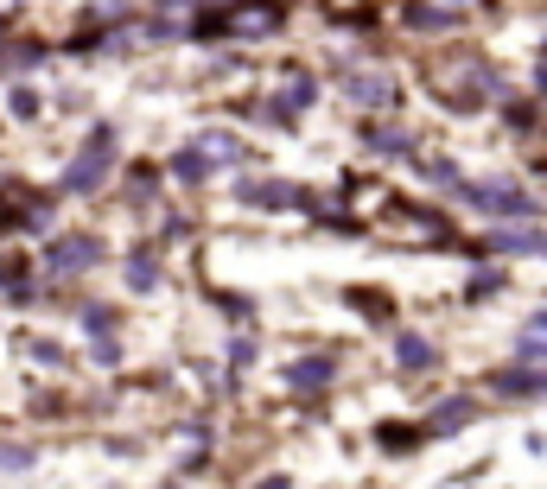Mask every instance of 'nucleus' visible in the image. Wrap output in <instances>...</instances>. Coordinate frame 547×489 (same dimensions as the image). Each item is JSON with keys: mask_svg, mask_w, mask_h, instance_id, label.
<instances>
[{"mask_svg": "<svg viewBox=\"0 0 547 489\" xmlns=\"http://www.w3.org/2000/svg\"><path fill=\"white\" fill-rule=\"evenodd\" d=\"M109 153H115V140H109V127H102V133H96V140L83 146V159L70 165V191H90V185H96V178L109 172Z\"/></svg>", "mask_w": 547, "mask_h": 489, "instance_id": "obj_1", "label": "nucleus"}, {"mask_svg": "<svg viewBox=\"0 0 547 489\" xmlns=\"http://www.w3.org/2000/svg\"><path fill=\"white\" fill-rule=\"evenodd\" d=\"M83 260H96V242H64L58 248V267H83Z\"/></svg>", "mask_w": 547, "mask_h": 489, "instance_id": "obj_2", "label": "nucleus"}]
</instances>
